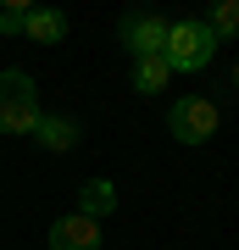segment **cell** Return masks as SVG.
I'll use <instances>...</instances> for the list:
<instances>
[{
    "label": "cell",
    "mask_w": 239,
    "mask_h": 250,
    "mask_svg": "<svg viewBox=\"0 0 239 250\" xmlns=\"http://www.w3.org/2000/svg\"><path fill=\"white\" fill-rule=\"evenodd\" d=\"M206 28L217 34V45H222V39H234V34H239V0H217L212 17H206Z\"/></svg>",
    "instance_id": "cell-10"
},
{
    "label": "cell",
    "mask_w": 239,
    "mask_h": 250,
    "mask_svg": "<svg viewBox=\"0 0 239 250\" xmlns=\"http://www.w3.org/2000/svg\"><path fill=\"white\" fill-rule=\"evenodd\" d=\"M22 22H28V6H22V0L0 6V34H22Z\"/></svg>",
    "instance_id": "cell-11"
},
{
    "label": "cell",
    "mask_w": 239,
    "mask_h": 250,
    "mask_svg": "<svg viewBox=\"0 0 239 250\" xmlns=\"http://www.w3.org/2000/svg\"><path fill=\"white\" fill-rule=\"evenodd\" d=\"M78 211L95 217V223H100V217H111V211H117V189H111L106 178H84V189H78Z\"/></svg>",
    "instance_id": "cell-7"
},
{
    "label": "cell",
    "mask_w": 239,
    "mask_h": 250,
    "mask_svg": "<svg viewBox=\"0 0 239 250\" xmlns=\"http://www.w3.org/2000/svg\"><path fill=\"white\" fill-rule=\"evenodd\" d=\"M50 250H100V223L84 217V211L56 217L50 223Z\"/></svg>",
    "instance_id": "cell-5"
},
{
    "label": "cell",
    "mask_w": 239,
    "mask_h": 250,
    "mask_svg": "<svg viewBox=\"0 0 239 250\" xmlns=\"http://www.w3.org/2000/svg\"><path fill=\"white\" fill-rule=\"evenodd\" d=\"M22 34L34 39V45H62V39H67V17H62V11H34V6H28Z\"/></svg>",
    "instance_id": "cell-8"
},
{
    "label": "cell",
    "mask_w": 239,
    "mask_h": 250,
    "mask_svg": "<svg viewBox=\"0 0 239 250\" xmlns=\"http://www.w3.org/2000/svg\"><path fill=\"white\" fill-rule=\"evenodd\" d=\"M161 62H167L173 72H200L217 62V34L195 17H178L167 22V45H161Z\"/></svg>",
    "instance_id": "cell-1"
},
{
    "label": "cell",
    "mask_w": 239,
    "mask_h": 250,
    "mask_svg": "<svg viewBox=\"0 0 239 250\" xmlns=\"http://www.w3.org/2000/svg\"><path fill=\"white\" fill-rule=\"evenodd\" d=\"M28 139H34L39 150H50V156H67V150L84 145V128H78V117H50V111H44L39 128H34Z\"/></svg>",
    "instance_id": "cell-6"
},
{
    "label": "cell",
    "mask_w": 239,
    "mask_h": 250,
    "mask_svg": "<svg viewBox=\"0 0 239 250\" xmlns=\"http://www.w3.org/2000/svg\"><path fill=\"white\" fill-rule=\"evenodd\" d=\"M167 78H173V67L161 62V56H139V62H133V89L139 95H161Z\"/></svg>",
    "instance_id": "cell-9"
},
{
    "label": "cell",
    "mask_w": 239,
    "mask_h": 250,
    "mask_svg": "<svg viewBox=\"0 0 239 250\" xmlns=\"http://www.w3.org/2000/svg\"><path fill=\"white\" fill-rule=\"evenodd\" d=\"M39 89L22 67H6L0 72V134H34L39 128Z\"/></svg>",
    "instance_id": "cell-2"
},
{
    "label": "cell",
    "mask_w": 239,
    "mask_h": 250,
    "mask_svg": "<svg viewBox=\"0 0 239 250\" xmlns=\"http://www.w3.org/2000/svg\"><path fill=\"white\" fill-rule=\"evenodd\" d=\"M117 39H123V50L139 62V56H161L167 45V17H156V11H128L123 22H117Z\"/></svg>",
    "instance_id": "cell-4"
},
{
    "label": "cell",
    "mask_w": 239,
    "mask_h": 250,
    "mask_svg": "<svg viewBox=\"0 0 239 250\" xmlns=\"http://www.w3.org/2000/svg\"><path fill=\"white\" fill-rule=\"evenodd\" d=\"M217 123H222V117H217V106L206 95H178V106L167 111V128H173L178 145H206L217 134Z\"/></svg>",
    "instance_id": "cell-3"
},
{
    "label": "cell",
    "mask_w": 239,
    "mask_h": 250,
    "mask_svg": "<svg viewBox=\"0 0 239 250\" xmlns=\"http://www.w3.org/2000/svg\"><path fill=\"white\" fill-rule=\"evenodd\" d=\"M234 89H239V67H234Z\"/></svg>",
    "instance_id": "cell-12"
}]
</instances>
